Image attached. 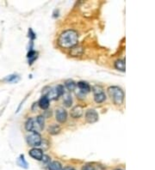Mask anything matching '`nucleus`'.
I'll list each match as a JSON object with an SVG mask.
<instances>
[{
	"mask_svg": "<svg viewBox=\"0 0 155 170\" xmlns=\"http://www.w3.org/2000/svg\"><path fill=\"white\" fill-rule=\"evenodd\" d=\"M79 35L75 30L68 29L61 34L58 39V44L62 48H72L78 44Z\"/></svg>",
	"mask_w": 155,
	"mask_h": 170,
	"instance_id": "nucleus-1",
	"label": "nucleus"
},
{
	"mask_svg": "<svg viewBox=\"0 0 155 170\" xmlns=\"http://www.w3.org/2000/svg\"><path fill=\"white\" fill-rule=\"evenodd\" d=\"M45 119L42 115H39L36 118H29L25 123V128L28 131L37 132L39 133L41 130H43Z\"/></svg>",
	"mask_w": 155,
	"mask_h": 170,
	"instance_id": "nucleus-2",
	"label": "nucleus"
},
{
	"mask_svg": "<svg viewBox=\"0 0 155 170\" xmlns=\"http://www.w3.org/2000/svg\"><path fill=\"white\" fill-rule=\"evenodd\" d=\"M108 94L115 105H122L124 101V92L117 86H111L108 89Z\"/></svg>",
	"mask_w": 155,
	"mask_h": 170,
	"instance_id": "nucleus-3",
	"label": "nucleus"
},
{
	"mask_svg": "<svg viewBox=\"0 0 155 170\" xmlns=\"http://www.w3.org/2000/svg\"><path fill=\"white\" fill-rule=\"evenodd\" d=\"M26 140H27V143L29 146L35 147V148L41 146V142H42L40 133H37V132H32V133L28 135Z\"/></svg>",
	"mask_w": 155,
	"mask_h": 170,
	"instance_id": "nucleus-4",
	"label": "nucleus"
},
{
	"mask_svg": "<svg viewBox=\"0 0 155 170\" xmlns=\"http://www.w3.org/2000/svg\"><path fill=\"white\" fill-rule=\"evenodd\" d=\"M94 100L97 103H102L106 100V95H105L104 89L100 86H94L93 88Z\"/></svg>",
	"mask_w": 155,
	"mask_h": 170,
	"instance_id": "nucleus-5",
	"label": "nucleus"
},
{
	"mask_svg": "<svg viewBox=\"0 0 155 170\" xmlns=\"http://www.w3.org/2000/svg\"><path fill=\"white\" fill-rule=\"evenodd\" d=\"M85 120L89 124H93L98 120V113L96 110L89 109L85 113Z\"/></svg>",
	"mask_w": 155,
	"mask_h": 170,
	"instance_id": "nucleus-6",
	"label": "nucleus"
},
{
	"mask_svg": "<svg viewBox=\"0 0 155 170\" xmlns=\"http://www.w3.org/2000/svg\"><path fill=\"white\" fill-rule=\"evenodd\" d=\"M55 119L59 123H65L66 120H67V112L63 108H60V109L56 110L55 113Z\"/></svg>",
	"mask_w": 155,
	"mask_h": 170,
	"instance_id": "nucleus-7",
	"label": "nucleus"
},
{
	"mask_svg": "<svg viewBox=\"0 0 155 170\" xmlns=\"http://www.w3.org/2000/svg\"><path fill=\"white\" fill-rule=\"evenodd\" d=\"M29 156H31L34 159L37 160V161H41L42 156H43V152L41 149H37V148H33L32 149L29 150Z\"/></svg>",
	"mask_w": 155,
	"mask_h": 170,
	"instance_id": "nucleus-8",
	"label": "nucleus"
},
{
	"mask_svg": "<svg viewBox=\"0 0 155 170\" xmlns=\"http://www.w3.org/2000/svg\"><path fill=\"white\" fill-rule=\"evenodd\" d=\"M84 109L83 107L81 106H74L72 110H71V116H72L73 119H78V118H80L82 115H83Z\"/></svg>",
	"mask_w": 155,
	"mask_h": 170,
	"instance_id": "nucleus-9",
	"label": "nucleus"
},
{
	"mask_svg": "<svg viewBox=\"0 0 155 170\" xmlns=\"http://www.w3.org/2000/svg\"><path fill=\"white\" fill-rule=\"evenodd\" d=\"M77 86L79 87V89H80V92L83 93V94H86L90 91V86L89 83H87L86 82L80 81L77 83Z\"/></svg>",
	"mask_w": 155,
	"mask_h": 170,
	"instance_id": "nucleus-10",
	"label": "nucleus"
},
{
	"mask_svg": "<svg viewBox=\"0 0 155 170\" xmlns=\"http://www.w3.org/2000/svg\"><path fill=\"white\" fill-rule=\"evenodd\" d=\"M83 47L81 46H79V45H76L73 47L71 48V52H70V54L72 55V57H78L81 56L83 54Z\"/></svg>",
	"mask_w": 155,
	"mask_h": 170,
	"instance_id": "nucleus-11",
	"label": "nucleus"
},
{
	"mask_svg": "<svg viewBox=\"0 0 155 170\" xmlns=\"http://www.w3.org/2000/svg\"><path fill=\"white\" fill-rule=\"evenodd\" d=\"M38 105L40 106L41 109H47L48 106H49V100L47 99V97L46 96H43L39 101Z\"/></svg>",
	"mask_w": 155,
	"mask_h": 170,
	"instance_id": "nucleus-12",
	"label": "nucleus"
},
{
	"mask_svg": "<svg viewBox=\"0 0 155 170\" xmlns=\"http://www.w3.org/2000/svg\"><path fill=\"white\" fill-rule=\"evenodd\" d=\"M48 169L49 170H63L61 163L57 161L52 162L48 164Z\"/></svg>",
	"mask_w": 155,
	"mask_h": 170,
	"instance_id": "nucleus-13",
	"label": "nucleus"
},
{
	"mask_svg": "<svg viewBox=\"0 0 155 170\" xmlns=\"http://www.w3.org/2000/svg\"><path fill=\"white\" fill-rule=\"evenodd\" d=\"M46 96H47V99L49 100V101H51V100H56L60 97L59 95H58L57 90H56L55 88H54V89H52L51 90H49L48 93L46 95Z\"/></svg>",
	"mask_w": 155,
	"mask_h": 170,
	"instance_id": "nucleus-14",
	"label": "nucleus"
},
{
	"mask_svg": "<svg viewBox=\"0 0 155 170\" xmlns=\"http://www.w3.org/2000/svg\"><path fill=\"white\" fill-rule=\"evenodd\" d=\"M115 69H117L118 71H121L124 72L125 71V61L123 60V59H118V60L115 61Z\"/></svg>",
	"mask_w": 155,
	"mask_h": 170,
	"instance_id": "nucleus-15",
	"label": "nucleus"
},
{
	"mask_svg": "<svg viewBox=\"0 0 155 170\" xmlns=\"http://www.w3.org/2000/svg\"><path fill=\"white\" fill-rule=\"evenodd\" d=\"M65 87H66V89H68L69 91H73L76 89V87H77V83L73 80H72V79L66 80L65 82Z\"/></svg>",
	"mask_w": 155,
	"mask_h": 170,
	"instance_id": "nucleus-16",
	"label": "nucleus"
},
{
	"mask_svg": "<svg viewBox=\"0 0 155 170\" xmlns=\"http://www.w3.org/2000/svg\"><path fill=\"white\" fill-rule=\"evenodd\" d=\"M64 104L66 107H70L72 104V98L70 93H64Z\"/></svg>",
	"mask_w": 155,
	"mask_h": 170,
	"instance_id": "nucleus-17",
	"label": "nucleus"
},
{
	"mask_svg": "<svg viewBox=\"0 0 155 170\" xmlns=\"http://www.w3.org/2000/svg\"><path fill=\"white\" fill-rule=\"evenodd\" d=\"M61 130V126L59 125H52L51 126L48 127V132L52 135H56L58 134Z\"/></svg>",
	"mask_w": 155,
	"mask_h": 170,
	"instance_id": "nucleus-18",
	"label": "nucleus"
},
{
	"mask_svg": "<svg viewBox=\"0 0 155 170\" xmlns=\"http://www.w3.org/2000/svg\"><path fill=\"white\" fill-rule=\"evenodd\" d=\"M28 59H29V64H31L37 59V53L36 51L32 50V48L29 50V53H28Z\"/></svg>",
	"mask_w": 155,
	"mask_h": 170,
	"instance_id": "nucleus-19",
	"label": "nucleus"
},
{
	"mask_svg": "<svg viewBox=\"0 0 155 170\" xmlns=\"http://www.w3.org/2000/svg\"><path fill=\"white\" fill-rule=\"evenodd\" d=\"M19 80V77H18L17 75H10V76H8L5 78L3 79V81L4 82H7V83H17V82Z\"/></svg>",
	"mask_w": 155,
	"mask_h": 170,
	"instance_id": "nucleus-20",
	"label": "nucleus"
},
{
	"mask_svg": "<svg viewBox=\"0 0 155 170\" xmlns=\"http://www.w3.org/2000/svg\"><path fill=\"white\" fill-rule=\"evenodd\" d=\"M17 164L20 167L23 168H28V163L26 162V160L25 158H24V156H23V155H21L20 157L18 158Z\"/></svg>",
	"mask_w": 155,
	"mask_h": 170,
	"instance_id": "nucleus-21",
	"label": "nucleus"
},
{
	"mask_svg": "<svg viewBox=\"0 0 155 170\" xmlns=\"http://www.w3.org/2000/svg\"><path fill=\"white\" fill-rule=\"evenodd\" d=\"M55 89L57 90L58 95L59 96H61L64 95V93H65V89H64V86L63 85H57L56 87H55Z\"/></svg>",
	"mask_w": 155,
	"mask_h": 170,
	"instance_id": "nucleus-22",
	"label": "nucleus"
},
{
	"mask_svg": "<svg viewBox=\"0 0 155 170\" xmlns=\"http://www.w3.org/2000/svg\"><path fill=\"white\" fill-rule=\"evenodd\" d=\"M41 161L43 162L44 163H47V164H49L50 163V157L48 156H46V155H43V156H42V159H41Z\"/></svg>",
	"mask_w": 155,
	"mask_h": 170,
	"instance_id": "nucleus-23",
	"label": "nucleus"
},
{
	"mask_svg": "<svg viewBox=\"0 0 155 170\" xmlns=\"http://www.w3.org/2000/svg\"><path fill=\"white\" fill-rule=\"evenodd\" d=\"M82 170H95V168L91 164H86L82 168Z\"/></svg>",
	"mask_w": 155,
	"mask_h": 170,
	"instance_id": "nucleus-24",
	"label": "nucleus"
},
{
	"mask_svg": "<svg viewBox=\"0 0 155 170\" xmlns=\"http://www.w3.org/2000/svg\"><path fill=\"white\" fill-rule=\"evenodd\" d=\"M29 37H30V38H31V40H35L36 39V34H35V33L33 32V30L32 29H31V28H29Z\"/></svg>",
	"mask_w": 155,
	"mask_h": 170,
	"instance_id": "nucleus-25",
	"label": "nucleus"
},
{
	"mask_svg": "<svg viewBox=\"0 0 155 170\" xmlns=\"http://www.w3.org/2000/svg\"><path fill=\"white\" fill-rule=\"evenodd\" d=\"M63 170H75L72 167H65V168H63Z\"/></svg>",
	"mask_w": 155,
	"mask_h": 170,
	"instance_id": "nucleus-26",
	"label": "nucleus"
},
{
	"mask_svg": "<svg viewBox=\"0 0 155 170\" xmlns=\"http://www.w3.org/2000/svg\"><path fill=\"white\" fill-rule=\"evenodd\" d=\"M115 170H121V169H115Z\"/></svg>",
	"mask_w": 155,
	"mask_h": 170,
	"instance_id": "nucleus-27",
	"label": "nucleus"
}]
</instances>
